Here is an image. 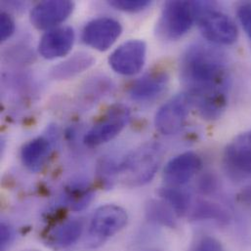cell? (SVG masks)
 Returning <instances> with one entry per match:
<instances>
[{
  "mask_svg": "<svg viewBox=\"0 0 251 251\" xmlns=\"http://www.w3.org/2000/svg\"><path fill=\"white\" fill-rule=\"evenodd\" d=\"M201 116L205 120H217L224 113L228 97L227 92H216L194 98Z\"/></svg>",
  "mask_w": 251,
  "mask_h": 251,
  "instance_id": "cell-18",
  "label": "cell"
},
{
  "mask_svg": "<svg viewBox=\"0 0 251 251\" xmlns=\"http://www.w3.org/2000/svg\"><path fill=\"white\" fill-rule=\"evenodd\" d=\"M194 251H224V250L218 240L210 236H205L198 242Z\"/></svg>",
  "mask_w": 251,
  "mask_h": 251,
  "instance_id": "cell-25",
  "label": "cell"
},
{
  "mask_svg": "<svg viewBox=\"0 0 251 251\" xmlns=\"http://www.w3.org/2000/svg\"><path fill=\"white\" fill-rule=\"evenodd\" d=\"M195 106L190 93H182L168 100L156 113L154 125L163 135L177 134L184 127L191 109Z\"/></svg>",
  "mask_w": 251,
  "mask_h": 251,
  "instance_id": "cell-5",
  "label": "cell"
},
{
  "mask_svg": "<svg viewBox=\"0 0 251 251\" xmlns=\"http://www.w3.org/2000/svg\"><path fill=\"white\" fill-rule=\"evenodd\" d=\"M202 167L199 154L193 151L181 153L170 159L163 170V178L168 186L180 187L188 183Z\"/></svg>",
  "mask_w": 251,
  "mask_h": 251,
  "instance_id": "cell-12",
  "label": "cell"
},
{
  "mask_svg": "<svg viewBox=\"0 0 251 251\" xmlns=\"http://www.w3.org/2000/svg\"><path fill=\"white\" fill-rule=\"evenodd\" d=\"M239 20L251 39V2L241 5L238 9Z\"/></svg>",
  "mask_w": 251,
  "mask_h": 251,
  "instance_id": "cell-26",
  "label": "cell"
},
{
  "mask_svg": "<svg viewBox=\"0 0 251 251\" xmlns=\"http://www.w3.org/2000/svg\"><path fill=\"white\" fill-rule=\"evenodd\" d=\"M169 81L165 72H152L135 80L129 88V96L137 102H149L158 97Z\"/></svg>",
  "mask_w": 251,
  "mask_h": 251,
  "instance_id": "cell-14",
  "label": "cell"
},
{
  "mask_svg": "<svg viewBox=\"0 0 251 251\" xmlns=\"http://www.w3.org/2000/svg\"><path fill=\"white\" fill-rule=\"evenodd\" d=\"M163 151L156 143H146L130 152L117 166L109 171L122 176L123 181L131 187H140L154 177L162 161Z\"/></svg>",
  "mask_w": 251,
  "mask_h": 251,
  "instance_id": "cell-2",
  "label": "cell"
},
{
  "mask_svg": "<svg viewBox=\"0 0 251 251\" xmlns=\"http://www.w3.org/2000/svg\"><path fill=\"white\" fill-rule=\"evenodd\" d=\"M126 210L115 204H106L99 207L89 225V239L91 244H102L109 238L121 232L127 224Z\"/></svg>",
  "mask_w": 251,
  "mask_h": 251,
  "instance_id": "cell-7",
  "label": "cell"
},
{
  "mask_svg": "<svg viewBox=\"0 0 251 251\" xmlns=\"http://www.w3.org/2000/svg\"><path fill=\"white\" fill-rule=\"evenodd\" d=\"M250 134H251V132H250Z\"/></svg>",
  "mask_w": 251,
  "mask_h": 251,
  "instance_id": "cell-30",
  "label": "cell"
},
{
  "mask_svg": "<svg viewBox=\"0 0 251 251\" xmlns=\"http://www.w3.org/2000/svg\"><path fill=\"white\" fill-rule=\"evenodd\" d=\"M161 200L172 209L177 216H184L189 212L191 206L190 195L179 187L167 186L158 192Z\"/></svg>",
  "mask_w": 251,
  "mask_h": 251,
  "instance_id": "cell-19",
  "label": "cell"
},
{
  "mask_svg": "<svg viewBox=\"0 0 251 251\" xmlns=\"http://www.w3.org/2000/svg\"><path fill=\"white\" fill-rule=\"evenodd\" d=\"M197 20L202 35L208 41L219 45H230L237 41L239 30L235 22L224 13L211 9L209 3L201 2Z\"/></svg>",
  "mask_w": 251,
  "mask_h": 251,
  "instance_id": "cell-4",
  "label": "cell"
},
{
  "mask_svg": "<svg viewBox=\"0 0 251 251\" xmlns=\"http://www.w3.org/2000/svg\"><path fill=\"white\" fill-rule=\"evenodd\" d=\"M74 9L75 3L69 0L43 1L31 10L30 22L38 29L51 28L66 21Z\"/></svg>",
  "mask_w": 251,
  "mask_h": 251,
  "instance_id": "cell-11",
  "label": "cell"
},
{
  "mask_svg": "<svg viewBox=\"0 0 251 251\" xmlns=\"http://www.w3.org/2000/svg\"><path fill=\"white\" fill-rule=\"evenodd\" d=\"M123 32V26L115 19L102 17L89 22L82 32L85 44L98 50L106 51L113 46Z\"/></svg>",
  "mask_w": 251,
  "mask_h": 251,
  "instance_id": "cell-10",
  "label": "cell"
},
{
  "mask_svg": "<svg viewBox=\"0 0 251 251\" xmlns=\"http://www.w3.org/2000/svg\"><path fill=\"white\" fill-rule=\"evenodd\" d=\"M94 58L85 52H79L55 66L51 71V76L55 79L63 80L74 77L93 66Z\"/></svg>",
  "mask_w": 251,
  "mask_h": 251,
  "instance_id": "cell-17",
  "label": "cell"
},
{
  "mask_svg": "<svg viewBox=\"0 0 251 251\" xmlns=\"http://www.w3.org/2000/svg\"><path fill=\"white\" fill-rule=\"evenodd\" d=\"M224 169L230 179L241 182L251 178V137L250 133L236 137L225 149Z\"/></svg>",
  "mask_w": 251,
  "mask_h": 251,
  "instance_id": "cell-6",
  "label": "cell"
},
{
  "mask_svg": "<svg viewBox=\"0 0 251 251\" xmlns=\"http://www.w3.org/2000/svg\"><path fill=\"white\" fill-rule=\"evenodd\" d=\"M15 30V23L13 19L7 13H1L0 15V40H7Z\"/></svg>",
  "mask_w": 251,
  "mask_h": 251,
  "instance_id": "cell-24",
  "label": "cell"
},
{
  "mask_svg": "<svg viewBox=\"0 0 251 251\" xmlns=\"http://www.w3.org/2000/svg\"><path fill=\"white\" fill-rule=\"evenodd\" d=\"M52 151V145L44 137L27 142L21 151L23 164L31 172L40 171L46 164Z\"/></svg>",
  "mask_w": 251,
  "mask_h": 251,
  "instance_id": "cell-15",
  "label": "cell"
},
{
  "mask_svg": "<svg viewBox=\"0 0 251 251\" xmlns=\"http://www.w3.org/2000/svg\"><path fill=\"white\" fill-rule=\"evenodd\" d=\"M238 201L245 205V206H251V183L247 185L237 196Z\"/></svg>",
  "mask_w": 251,
  "mask_h": 251,
  "instance_id": "cell-29",
  "label": "cell"
},
{
  "mask_svg": "<svg viewBox=\"0 0 251 251\" xmlns=\"http://www.w3.org/2000/svg\"><path fill=\"white\" fill-rule=\"evenodd\" d=\"M217 188V180L211 176V175H207L204 176L201 180V184H200V190L203 193V194H209L212 193L213 191H215Z\"/></svg>",
  "mask_w": 251,
  "mask_h": 251,
  "instance_id": "cell-28",
  "label": "cell"
},
{
  "mask_svg": "<svg viewBox=\"0 0 251 251\" xmlns=\"http://www.w3.org/2000/svg\"><path fill=\"white\" fill-rule=\"evenodd\" d=\"M13 239V231L12 229L5 223L1 224L0 229V246L1 251H5V249L10 245Z\"/></svg>",
  "mask_w": 251,
  "mask_h": 251,
  "instance_id": "cell-27",
  "label": "cell"
},
{
  "mask_svg": "<svg viewBox=\"0 0 251 251\" xmlns=\"http://www.w3.org/2000/svg\"><path fill=\"white\" fill-rule=\"evenodd\" d=\"M146 214L150 221L156 224L173 228L175 226V214L172 209L162 201H150L146 206Z\"/></svg>",
  "mask_w": 251,
  "mask_h": 251,
  "instance_id": "cell-21",
  "label": "cell"
},
{
  "mask_svg": "<svg viewBox=\"0 0 251 251\" xmlns=\"http://www.w3.org/2000/svg\"><path fill=\"white\" fill-rule=\"evenodd\" d=\"M109 3L111 6L118 10L136 13L145 10L151 5V2L149 0H113Z\"/></svg>",
  "mask_w": 251,
  "mask_h": 251,
  "instance_id": "cell-22",
  "label": "cell"
},
{
  "mask_svg": "<svg viewBox=\"0 0 251 251\" xmlns=\"http://www.w3.org/2000/svg\"><path fill=\"white\" fill-rule=\"evenodd\" d=\"M190 217L195 221L214 220L221 223H226L230 220L229 211L223 206L210 201L198 202L194 206Z\"/></svg>",
  "mask_w": 251,
  "mask_h": 251,
  "instance_id": "cell-20",
  "label": "cell"
},
{
  "mask_svg": "<svg viewBox=\"0 0 251 251\" xmlns=\"http://www.w3.org/2000/svg\"><path fill=\"white\" fill-rule=\"evenodd\" d=\"M130 114L124 106L113 107L98 124L93 126L84 136V144L95 148L106 144L116 138L127 126Z\"/></svg>",
  "mask_w": 251,
  "mask_h": 251,
  "instance_id": "cell-8",
  "label": "cell"
},
{
  "mask_svg": "<svg viewBox=\"0 0 251 251\" xmlns=\"http://www.w3.org/2000/svg\"><path fill=\"white\" fill-rule=\"evenodd\" d=\"M71 200V205L75 210H81L85 208L92 199L91 192L84 190V188H77L69 195Z\"/></svg>",
  "mask_w": 251,
  "mask_h": 251,
  "instance_id": "cell-23",
  "label": "cell"
},
{
  "mask_svg": "<svg viewBox=\"0 0 251 251\" xmlns=\"http://www.w3.org/2000/svg\"><path fill=\"white\" fill-rule=\"evenodd\" d=\"M180 75L194 98L226 92L228 63L224 54L215 47L195 43L182 56Z\"/></svg>",
  "mask_w": 251,
  "mask_h": 251,
  "instance_id": "cell-1",
  "label": "cell"
},
{
  "mask_svg": "<svg viewBox=\"0 0 251 251\" xmlns=\"http://www.w3.org/2000/svg\"><path fill=\"white\" fill-rule=\"evenodd\" d=\"M201 2L168 1L164 4L157 23L158 34L167 40L185 35L198 19Z\"/></svg>",
  "mask_w": 251,
  "mask_h": 251,
  "instance_id": "cell-3",
  "label": "cell"
},
{
  "mask_svg": "<svg viewBox=\"0 0 251 251\" xmlns=\"http://www.w3.org/2000/svg\"><path fill=\"white\" fill-rule=\"evenodd\" d=\"M75 31L70 26H63L46 32L39 42V54L48 60L66 56L73 48Z\"/></svg>",
  "mask_w": 251,
  "mask_h": 251,
  "instance_id": "cell-13",
  "label": "cell"
},
{
  "mask_svg": "<svg viewBox=\"0 0 251 251\" xmlns=\"http://www.w3.org/2000/svg\"><path fill=\"white\" fill-rule=\"evenodd\" d=\"M82 231L81 221L77 219L67 220L48 234L47 245L54 250L67 249L79 240Z\"/></svg>",
  "mask_w": 251,
  "mask_h": 251,
  "instance_id": "cell-16",
  "label": "cell"
},
{
  "mask_svg": "<svg viewBox=\"0 0 251 251\" xmlns=\"http://www.w3.org/2000/svg\"><path fill=\"white\" fill-rule=\"evenodd\" d=\"M147 46L143 40L132 39L117 48L109 58L112 69L123 75L138 74L146 61Z\"/></svg>",
  "mask_w": 251,
  "mask_h": 251,
  "instance_id": "cell-9",
  "label": "cell"
}]
</instances>
